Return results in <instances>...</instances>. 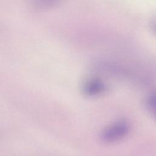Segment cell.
Listing matches in <instances>:
<instances>
[{
  "label": "cell",
  "mask_w": 156,
  "mask_h": 156,
  "mask_svg": "<svg viewBox=\"0 0 156 156\" xmlns=\"http://www.w3.org/2000/svg\"><path fill=\"white\" fill-rule=\"evenodd\" d=\"M106 83L100 78L91 77L82 85V91L87 96L96 97L102 94L107 90Z\"/></svg>",
  "instance_id": "7a4b0ae2"
},
{
  "label": "cell",
  "mask_w": 156,
  "mask_h": 156,
  "mask_svg": "<svg viewBox=\"0 0 156 156\" xmlns=\"http://www.w3.org/2000/svg\"><path fill=\"white\" fill-rule=\"evenodd\" d=\"M153 30L155 32V33L156 34V23L153 25Z\"/></svg>",
  "instance_id": "277c9868"
},
{
  "label": "cell",
  "mask_w": 156,
  "mask_h": 156,
  "mask_svg": "<svg viewBox=\"0 0 156 156\" xmlns=\"http://www.w3.org/2000/svg\"><path fill=\"white\" fill-rule=\"evenodd\" d=\"M130 129L129 123L123 119L117 120L107 126L102 132L101 138L106 143L118 141L128 133Z\"/></svg>",
  "instance_id": "6da1fadb"
},
{
  "label": "cell",
  "mask_w": 156,
  "mask_h": 156,
  "mask_svg": "<svg viewBox=\"0 0 156 156\" xmlns=\"http://www.w3.org/2000/svg\"><path fill=\"white\" fill-rule=\"evenodd\" d=\"M146 104L148 111L156 119V91L149 94L146 98Z\"/></svg>",
  "instance_id": "3957f363"
}]
</instances>
